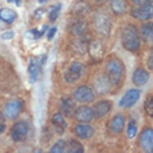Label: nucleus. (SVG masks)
<instances>
[{
  "label": "nucleus",
  "mask_w": 153,
  "mask_h": 153,
  "mask_svg": "<svg viewBox=\"0 0 153 153\" xmlns=\"http://www.w3.org/2000/svg\"><path fill=\"white\" fill-rule=\"evenodd\" d=\"M29 127L26 122L20 121L15 123L11 130V137L15 142H23L27 136Z\"/></svg>",
  "instance_id": "obj_7"
},
{
  "label": "nucleus",
  "mask_w": 153,
  "mask_h": 153,
  "mask_svg": "<svg viewBox=\"0 0 153 153\" xmlns=\"http://www.w3.org/2000/svg\"><path fill=\"white\" fill-rule=\"evenodd\" d=\"M61 108L66 116L70 117L75 115V102L70 98H63L61 100Z\"/></svg>",
  "instance_id": "obj_19"
},
{
  "label": "nucleus",
  "mask_w": 153,
  "mask_h": 153,
  "mask_svg": "<svg viewBox=\"0 0 153 153\" xmlns=\"http://www.w3.org/2000/svg\"><path fill=\"white\" fill-rule=\"evenodd\" d=\"M14 36H15V32L13 30H7L2 34L1 38L6 40V39H11Z\"/></svg>",
  "instance_id": "obj_33"
},
{
  "label": "nucleus",
  "mask_w": 153,
  "mask_h": 153,
  "mask_svg": "<svg viewBox=\"0 0 153 153\" xmlns=\"http://www.w3.org/2000/svg\"><path fill=\"white\" fill-rule=\"evenodd\" d=\"M147 64H148V68H149L150 70L153 71V52L150 55V56L148 57Z\"/></svg>",
  "instance_id": "obj_36"
},
{
  "label": "nucleus",
  "mask_w": 153,
  "mask_h": 153,
  "mask_svg": "<svg viewBox=\"0 0 153 153\" xmlns=\"http://www.w3.org/2000/svg\"><path fill=\"white\" fill-rule=\"evenodd\" d=\"M75 132L76 136L81 140H86V139L91 138L94 135L95 130L94 128L90 125L86 124H79L75 127Z\"/></svg>",
  "instance_id": "obj_15"
},
{
  "label": "nucleus",
  "mask_w": 153,
  "mask_h": 153,
  "mask_svg": "<svg viewBox=\"0 0 153 153\" xmlns=\"http://www.w3.org/2000/svg\"><path fill=\"white\" fill-rule=\"evenodd\" d=\"M47 29H48L47 26H43V29L41 30H38L37 29H32L30 31H28L27 35L30 36V39H36L38 38L41 37L43 35V33L45 32Z\"/></svg>",
  "instance_id": "obj_30"
},
{
  "label": "nucleus",
  "mask_w": 153,
  "mask_h": 153,
  "mask_svg": "<svg viewBox=\"0 0 153 153\" xmlns=\"http://www.w3.org/2000/svg\"><path fill=\"white\" fill-rule=\"evenodd\" d=\"M23 102L19 100H15L7 103L3 109V116L8 120H15L19 116L23 110Z\"/></svg>",
  "instance_id": "obj_6"
},
{
  "label": "nucleus",
  "mask_w": 153,
  "mask_h": 153,
  "mask_svg": "<svg viewBox=\"0 0 153 153\" xmlns=\"http://www.w3.org/2000/svg\"><path fill=\"white\" fill-rule=\"evenodd\" d=\"M88 29V23L85 21L79 20L71 26V33L75 36H82Z\"/></svg>",
  "instance_id": "obj_22"
},
{
  "label": "nucleus",
  "mask_w": 153,
  "mask_h": 153,
  "mask_svg": "<svg viewBox=\"0 0 153 153\" xmlns=\"http://www.w3.org/2000/svg\"><path fill=\"white\" fill-rule=\"evenodd\" d=\"M72 46L75 51L80 53V54H84L89 47L88 39L85 37H79V39H77L73 43Z\"/></svg>",
  "instance_id": "obj_25"
},
{
  "label": "nucleus",
  "mask_w": 153,
  "mask_h": 153,
  "mask_svg": "<svg viewBox=\"0 0 153 153\" xmlns=\"http://www.w3.org/2000/svg\"><path fill=\"white\" fill-rule=\"evenodd\" d=\"M39 70V67L38 65L37 61L34 58H30V63L28 65V74H29L30 82L31 83H35L37 80Z\"/></svg>",
  "instance_id": "obj_21"
},
{
  "label": "nucleus",
  "mask_w": 153,
  "mask_h": 153,
  "mask_svg": "<svg viewBox=\"0 0 153 153\" xmlns=\"http://www.w3.org/2000/svg\"><path fill=\"white\" fill-rule=\"evenodd\" d=\"M88 51L91 57L95 61H100L103 56V46L100 41H94L88 47Z\"/></svg>",
  "instance_id": "obj_14"
},
{
  "label": "nucleus",
  "mask_w": 153,
  "mask_h": 153,
  "mask_svg": "<svg viewBox=\"0 0 153 153\" xmlns=\"http://www.w3.org/2000/svg\"><path fill=\"white\" fill-rule=\"evenodd\" d=\"M131 15L138 20H148L153 18V0H146L131 10Z\"/></svg>",
  "instance_id": "obj_3"
},
{
  "label": "nucleus",
  "mask_w": 153,
  "mask_h": 153,
  "mask_svg": "<svg viewBox=\"0 0 153 153\" xmlns=\"http://www.w3.org/2000/svg\"><path fill=\"white\" fill-rule=\"evenodd\" d=\"M111 109V103L110 101H100L96 103L93 108L94 117L96 119L103 118L106 115H108Z\"/></svg>",
  "instance_id": "obj_13"
},
{
  "label": "nucleus",
  "mask_w": 153,
  "mask_h": 153,
  "mask_svg": "<svg viewBox=\"0 0 153 153\" xmlns=\"http://www.w3.org/2000/svg\"><path fill=\"white\" fill-rule=\"evenodd\" d=\"M57 32V28L56 27H52L49 30V32L48 33V40H51L54 36H55V33Z\"/></svg>",
  "instance_id": "obj_35"
},
{
  "label": "nucleus",
  "mask_w": 153,
  "mask_h": 153,
  "mask_svg": "<svg viewBox=\"0 0 153 153\" xmlns=\"http://www.w3.org/2000/svg\"><path fill=\"white\" fill-rule=\"evenodd\" d=\"M111 7L116 15H123L127 10V3L125 0H111Z\"/></svg>",
  "instance_id": "obj_24"
},
{
  "label": "nucleus",
  "mask_w": 153,
  "mask_h": 153,
  "mask_svg": "<svg viewBox=\"0 0 153 153\" xmlns=\"http://www.w3.org/2000/svg\"><path fill=\"white\" fill-rule=\"evenodd\" d=\"M6 128H7V125L5 123V120H4V116L2 115H0V135L3 134L5 131Z\"/></svg>",
  "instance_id": "obj_34"
},
{
  "label": "nucleus",
  "mask_w": 153,
  "mask_h": 153,
  "mask_svg": "<svg viewBox=\"0 0 153 153\" xmlns=\"http://www.w3.org/2000/svg\"><path fill=\"white\" fill-rule=\"evenodd\" d=\"M16 17V12L10 8H3L0 10V19L5 23H12Z\"/></svg>",
  "instance_id": "obj_23"
},
{
  "label": "nucleus",
  "mask_w": 153,
  "mask_h": 153,
  "mask_svg": "<svg viewBox=\"0 0 153 153\" xmlns=\"http://www.w3.org/2000/svg\"><path fill=\"white\" fill-rule=\"evenodd\" d=\"M144 110L148 115L153 117V96H150L144 103Z\"/></svg>",
  "instance_id": "obj_31"
},
{
  "label": "nucleus",
  "mask_w": 153,
  "mask_h": 153,
  "mask_svg": "<svg viewBox=\"0 0 153 153\" xmlns=\"http://www.w3.org/2000/svg\"><path fill=\"white\" fill-rule=\"evenodd\" d=\"M85 72V67L79 62H74L64 73V79L68 83H75Z\"/></svg>",
  "instance_id": "obj_4"
},
{
  "label": "nucleus",
  "mask_w": 153,
  "mask_h": 153,
  "mask_svg": "<svg viewBox=\"0 0 153 153\" xmlns=\"http://www.w3.org/2000/svg\"><path fill=\"white\" fill-rule=\"evenodd\" d=\"M74 116L79 122L88 123L92 120L94 118V113L92 109L88 106H81L76 108Z\"/></svg>",
  "instance_id": "obj_11"
},
{
  "label": "nucleus",
  "mask_w": 153,
  "mask_h": 153,
  "mask_svg": "<svg viewBox=\"0 0 153 153\" xmlns=\"http://www.w3.org/2000/svg\"><path fill=\"white\" fill-rule=\"evenodd\" d=\"M122 45L127 51H136L140 46V39L136 27L128 24L123 28L121 34Z\"/></svg>",
  "instance_id": "obj_1"
},
{
  "label": "nucleus",
  "mask_w": 153,
  "mask_h": 153,
  "mask_svg": "<svg viewBox=\"0 0 153 153\" xmlns=\"http://www.w3.org/2000/svg\"><path fill=\"white\" fill-rule=\"evenodd\" d=\"M61 7H62V5L59 4V5L55 6V7H53L51 8L50 14H49V19L51 21L56 20V19L58 18L59 15V11L61 10Z\"/></svg>",
  "instance_id": "obj_32"
},
{
  "label": "nucleus",
  "mask_w": 153,
  "mask_h": 153,
  "mask_svg": "<svg viewBox=\"0 0 153 153\" xmlns=\"http://www.w3.org/2000/svg\"><path fill=\"white\" fill-rule=\"evenodd\" d=\"M140 145L147 152H153V129L147 128L141 133Z\"/></svg>",
  "instance_id": "obj_10"
},
{
  "label": "nucleus",
  "mask_w": 153,
  "mask_h": 153,
  "mask_svg": "<svg viewBox=\"0 0 153 153\" xmlns=\"http://www.w3.org/2000/svg\"><path fill=\"white\" fill-rule=\"evenodd\" d=\"M67 143L63 140H59L55 142L53 146L51 147L50 150V152L51 153H61L63 152L66 149Z\"/></svg>",
  "instance_id": "obj_28"
},
{
  "label": "nucleus",
  "mask_w": 153,
  "mask_h": 153,
  "mask_svg": "<svg viewBox=\"0 0 153 153\" xmlns=\"http://www.w3.org/2000/svg\"><path fill=\"white\" fill-rule=\"evenodd\" d=\"M140 36L145 42H153V22L147 23L141 27Z\"/></svg>",
  "instance_id": "obj_20"
},
{
  "label": "nucleus",
  "mask_w": 153,
  "mask_h": 153,
  "mask_svg": "<svg viewBox=\"0 0 153 153\" xmlns=\"http://www.w3.org/2000/svg\"><path fill=\"white\" fill-rule=\"evenodd\" d=\"M74 11L77 15H86L90 11V7L85 2H79L74 7Z\"/></svg>",
  "instance_id": "obj_27"
},
{
  "label": "nucleus",
  "mask_w": 153,
  "mask_h": 153,
  "mask_svg": "<svg viewBox=\"0 0 153 153\" xmlns=\"http://www.w3.org/2000/svg\"><path fill=\"white\" fill-rule=\"evenodd\" d=\"M136 133H137V125H136V121L131 120L128 123V129H127V134H128V138H134L136 136Z\"/></svg>",
  "instance_id": "obj_29"
},
{
  "label": "nucleus",
  "mask_w": 153,
  "mask_h": 153,
  "mask_svg": "<svg viewBox=\"0 0 153 153\" xmlns=\"http://www.w3.org/2000/svg\"><path fill=\"white\" fill-rule=\"evenodd\" d=\"M107 76L109 79L111 85H117L120 83L123 77L124 68L123 63L118 59H112L108 61L106 66Z\"/></svg>",
  "instance_id": "obj_2"
},
{
  "label": "nucleus",
  "mask_w": 153,
  "mask_h": 153,
  "mask_svg": "<svg viewBox=\"0 0 153 153\" xmlns=\"http://www.w3.org/2000/svg\"><path fill=\"white\" fill-rule=\"evenodd\" d=\"M146 0H131V2H132L133 3H135L136 6L138 5H140V4H142L143 3H144Z\"/></svg>",
  "instance_id": "obj_37"
},
{
  "label": "nucleus",
  "mask_w": 153,
  "mask_h": 153,
  "mask_svg": "<svg viewBox=\"0 0 153 153\" xmlns=\"http://www.w3.org/2000/svg\"><path fill=\"white\" fill-rule=\"evenodd\" d=\"M51 123H52V125L54 126L55 131L59 134L62 135L65 131L66 128H67V123L63 118V115L60 112H57L53 115L52 118H51Z\"/></svg>",
  "instance_id": "obj_17"
},
{
  "label": "nucleus",
  "mask_w": 153,
  "mask_h": 153,
  "mask_svg": "<svg viewBox=\"0 0 153 153\" xmlns=\"http://www.w3.org/2000/svg\"><path fill=\"white\" fill-rule=\"evenodd\" d=\"M111 85V83L108 76L103 75L99 76L95 79L94 83V88L96 93H98L99 95H105L110 91Z\"/></svg>",
  "instance_id": "obj_12"
},
{
  "label": "nucleus",
  "mask_w": 153,
  "mask_h": 153,
  "mask_svg": "<svg viewBox=\"0 0 153 153\" xmlns=\"http://www.w3.org/2000/svg\"><path fill=\"white\" fill-rule=\"evenodd\" d=\"M149 75L148 71L143 68L136 69L132 75V82L136 86H143L148 82Z\"/></svg>",
  "instance_id": "obj_16"
},
{
  "label": "nucleus",
  "mask_w": 153,
  "mask_h": 153,
  "mask_svg": "<svg viewBox=\"0 0 153 153\" xmlns=\"http://www.w3.org/2000/svg\"><path fill=\"white\" fill-rule=\"evenodd\" d=\"M95 27L99 34L105 37L108 36L110 35L111 29V22L110 18L103 13L98 14L95 18Z\"/></svg>",
  "instance_id": "obj_5"
},
{
  "label": "nucleus",
  "mask_w": 153,
  "mask_h": 153,
  "mask_svg": "<svg viewBox=\"0 0 153 153\" xmlns=\"http://www.w3.org/2000/svg\"><path fill=\"white\" fill-rule=\"evenodd\" d=\"M67 152L69 153H83L84 148L79 142L75 140H71L66 146Z\"/></svg>",
  "instance_id": "obj_26"
},
{
  "label": "nucleus",
  "mask_w": 153,
  "mask_h": 153,
  "mask_svg": "<svg viewBox=\"0 0 153 153\" xmlns=\"http://www.w3.org/2000/svg\"><path fill=\"white\" fill-rule=\"evenodd\" d=\"M74 96L75 100L80 103H91L95 100V94L88 86L79 87L74 93Z\"/></svg>",
  "instance_id": "obj_9"
},
{
  "label": "nucleus",
  "mask_w": 153,
  "mask_h": 153,
  "mask_svg": "<svg viewBox=\"0 0 153 153\" xmlns=\"http://www.w3.org/2000/svg\"><path fill=\"white\" fill-rule=\"evenodd\" d=\"M39 1V3H44L46 2H48V0H38Z\"/></svg>",
  "instance_id": "obj_39"
},
{
  "label": "nucleus",
  "mask_w": 153,
  "mask_h": 153,
  "mask_svg": "<svg viewBox=\"0 0 153 153\" xmlns=\"http://www.w3.org/2000/svg\"><path fill=\"white\" fill-rule=\"evenodd\" d=\"M125 119L123 115H116L110 122V129L114 133H120L124 127Z\"/></svg>",
  "instance_id": "obj_18"
},
{
  "label": "nucleus",
  "mask_w": 153,
  "mask_h": 153,
  "mask_svg": "<svg viewBox=\"0 0 153 153\" xmlns=\"http://www.w3.org/2000/svg\"><path fill=\"white\" fill-rule=\"evenodd\" d=\"M8 3H15L17 6H19L21 3V0H7Z\"/></svg>",
  "instance_id": "obj_38"
},
{
  "label": "nucleus",
  "mask_w": 153,
  "mask_h": 153,
  "mask_svg": "<svg viewBox=\"0 0 153 153\" xmlns=\"http://www.w3.org/2000/svg\"><path fill=\"white\" fill-rule=\"evenodd\" d=\"M140 97V91L138 89H131L128 91L120 101V106L123 108H131L137 103Z\"/></svg>",
  "instance_id": "obj_8"
}]
</instances>
